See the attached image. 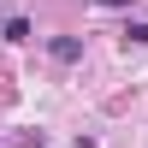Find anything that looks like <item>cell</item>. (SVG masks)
<instances>
[{
	"label": "cell",
	"mask_w": 148,
	"mask_h": 148,
	"mask_svg": "<svg viewBox=\"0 0 148 148\" xmlns=\"http://www.w3.org/2000/svg\"><path fill=\"white\" fill-rule=\"evenodd\" d=\"M101 6H130V0H101Z\"/></svg>",
	"instance_id": "cell-4"
},
{
	"label": "cell",
	"mask_w": 148,
	"mask_h": 148,
	"mask_svg": "<svg viewBox=\"0 0 148 148\" xmlns=\"http://www.w3.org/2000/svg\"><path fill=\"white\" fill-rule=\"evenodd\" d=\"M47 53H53L59 65H77V59H83V42H77V36H53V42H47Z\"/></svg>",
	"instance_id": "cell-1"
},
{
	"label": "cell",
	"mask_w": 148,
	"mask_h": 148,
	"mask_svg": "<svg viewBox=\"0 0 148 148\" xmlns=\"http://www.w3.org/2000/svg\"><path fill=\"white\" fill-rule=\"evenodd\" d=\"M125 36H130V42H148V24H130Z\"/></svg>",
	"instance_id": "cell-3"
},
{
	"label": "cell",
	"mask_w": 148,
	"mask_h": 148,
	"mask_svg": "<svg viewBox=\"0 0 148 148\" xmlns=\"http://www.w3.org/2000/svg\"><path fill=\"white\" fill-rule=\"evenodd\" d=\"M6 42H30V18H12L6 24Z\"/></svg>",
	"instance_id": "cell-2"
}]
</instances>
